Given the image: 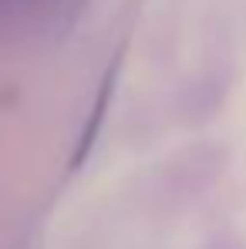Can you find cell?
<instances>
[{"label":"cell","instance_id":"cell-1","mask_svg":"<svg viewBox=\"0 0 246 249\" xmlns=\"http://www.w3.org/2000/svg\"><path fill=\"white\" fill-rule=\"evenodd\" d=\"M10 3H20V7H27V10H34V14H41V17H64V14H71L81 0H10Z\"/></svg>","mask_w":246,"mask_h":249}]
</instances>
